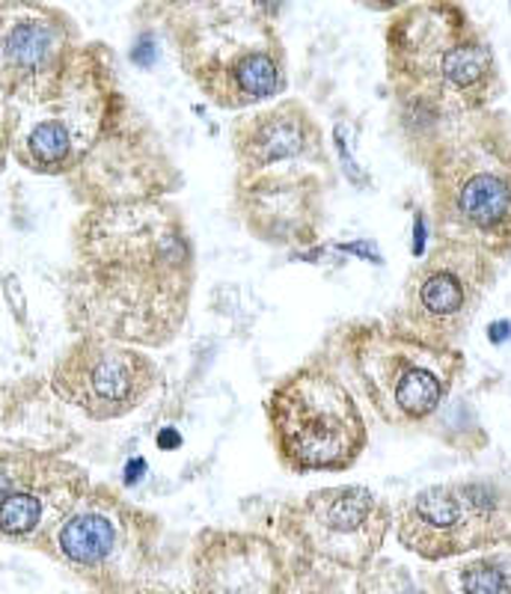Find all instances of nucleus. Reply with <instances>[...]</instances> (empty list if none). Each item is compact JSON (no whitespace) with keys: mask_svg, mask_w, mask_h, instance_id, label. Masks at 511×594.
<instances>
[{"mask_svg":"<svg viewBox=\"0 0 511 594\" xmlns=\"http://www.w3.org/2000/svg\"><path fill=\"white\" fill-rule=\"evenodd\" d=\"M193 286V238L167 197L87 208L74 226L66 316L78 336L164 348L191 316Z\"/></svg>","mask_w":511,"mask_h":594,"instance_id":"1","label":"nucleus"},{"mask_svg":"<svg viewBox=\"0 0 511 594\" xmlns=\"http://www.w3.org/2000/svg\"><path fill=\"white\" fill-rule=\"evenodd\" d=\"M443 238L511 253V135L488 110L447 122L425 155Z\"/></svg>","mask_w":511,"mask_h":594,"instance_id":"5","label":"nucleus"},{"mask_svg":"<svg viewBox=\"0 0 511 594\" xmlns=\"http://www.w3.org/2000/svg\"><path fill=\"white\" fill-rule=\"evenodd\" d=\"M387 78L408 119L438 131L488 110L500 92L497 57L455 0H417L387 24Z\"/></svg>","mask_w":511,"mask_h":594,"instance_id":"4","label":"nucleus"},{"mask_svg":"<svg viewBox=\"0 0 511 594\" xmlns=\"http://www.w3.org/2000/svg\"><path fill=\"white\" fill-rule=\"evenodd\" d=\"M131 101L119 87L113 57L83 42L60 90L42 105L19 108L12 158L37 176H74L122 122Z\"/></svg>","mask_w":511,"mask_h":594,"instance_id":"7","label":"nucleus"},{"mask_svg":"<svg viewBox=\"0 0 511 594\" xmlns=\"http://www.w3.org/2000/svg\"><path fill=\"white\" fill-rule=\"evenodd\" d=\"M298 556L259 535H202L193 583L182 594H292Z\"/></svg>","mask_w":511,"mask_h":594,"instance_id":"16","label":"nucleus"},{"mask_svg":"<svg viewBox=\"0 0 511 594\" xmlns=\"http://www.w3.org/2000/svg\"><path fill=\"white\" fill-rule=\"evenodd\" d=\"M491 279V253L461 238H443L408 277L395 325L429 343L452 345L482 307Z\"/></svg>","mask_w":511,"mask_h":594,"instance_id":"14","label":"nucleus"},{"mask_svg":"<svg viewBox=\"0 0 511 594\" xmlns=\"http://www.w3.org/2000/svg\"><path fill=\"white\" fill-rule=\"evenodd\" d=\"M395 535L425 562H449L511 535V496L488 482L431 485L399 505Z\"/></svg>","mask_w":511,"mask_h":594,"instance_id":"9","label":"nucleus"},{"mask_svg":"<svg viewBox=\"0 0 511 594\" xmlns=\"http://www.w3.org/2000/svg\"><path fill=\"white\" fill-rule=\"evenodd\" d=\"M232 197L238 215L265 244H310L324 224L330 190L328 137L298 99H277L232 119Z\"/></svg>","mask_w":511,"mask_h":594,"instance_id":"2","label":"nucleus"},{"mask_svg":"<svg viewBox=\"0 0 511 594\" xmlns=\"http://www.w3.org/2000/svg\"><path fill=\"white\" fill-rule=\"evenodd\" d=\"M16 128H19V108L12 101L0 99V172L12 158V140H16Z\"/></svg>","mask_w":511,"mask_h":594,"instance_id":"18","label":"nucleus"},{"mask_svg":"<svg viewBox=\"0 0 511 594\" xmlns=\"http://www.w3.org/2000/svg\"><path fill=\"white\" fill-rule=\"evenodd\" d=\"M265 416L277 461L298 476L351 469L369 443L354 389L319 357L277 380Z\"/></svg>","mask_w":511,"mask_h":594,"instance_id":"8","label":"nucleus"},{"mask_svg":"<svg viewBox=\"0 0 511 594\" xmlns=\"http://www.w3.org/2000/svg\"><path fill=\"white\" fill-rule=\"evenodd\" d=\"M161 523L108 487L83 491L51 529L57 556L81 574L131 580L156 553Z\"/></svg>","mask_w":511,"mask_h":594,"instance_id":"13","label":"nucleus"},{"mask_svg":"<svg viewBox=\"0 0 511 594\" xmlns=\"http://www.w3.org/2000/svg\"><path fill=\"white\" fill-rule=\"evenodd\" d=\"M182 72L220 110L241 113L289 87L277 30L283 0H158Z\"/></svg>","mask_w":511,"mask_h":594,"instance_id":"3","label":"nucleus"},{"mask_svg":"<svg viewBox=\"0 0 511 594\" xmlns=\"http://www.w3.org/2000/svg\"><path fill=\"white\" fill-rule=\"evenodd\" d=\"M390 526V505L363 485L321 487L280 514V535L289 547L339 571H363Z\"/></svg>","mask_w":511,"mask_h":594,"instance_id":"10","label":"nucleus"},{"mask_svg":"<svg viewBox=\"0 0 511 594\" xmlns=\"http://www.w3.org/2000/svg\"><path fill=\"white\" fill-rule=\"evenodd\" d=\"M357 3H363L365 10H374V12H399V10H404V7L417 3V0H357Z\"/></svg>","mask_w":511,"mask_h":594,"instance_id":"19","label":"nucleus"},{"mask_svg":"<svg viewBox=\"0 0 511 594\" xmlns=\"http://www.w3.org/2000/svg\"><path fill=\"white\" fill-rule=\"evenodd\" d=\"M87 487V473L54 452L0 443V538L30 541L51 532Z\"/></svg>","mask_w":511,"mask_h":594,"instance_id":"15","label":"nucleus"},{"mask_svg":"<svg viewBox=\"0 0 511 594\" xmlns=\"http://www.w3.org/2000/svg\"><path fill=\"white\" fill-rule=\"evenodd\" d=\"M449 562L434 594H511V535Z\"/></svg>","mask_w":511,"mask_h":594,"instance_id":"17","label":"nucleus"},{"mask_svg":"<svg viewBox=\"0 0 511 594\" xmlns=\"http://www.w3.org/2000/svg\"><path fill=\"white\" fill-rule=\"evenodd\" d=\"M81 46L74 19L54 3L0 0V99L16 108L48 101Z\"/></svg>","mask_w":511,"mask_h":594,"instance_id":"12","label":"nucleus"},{"mask_svg":"<svg viewBox=\"0 0 511 594\" xmlns=\"http://www.w3.org/2000/svg\"><path fill=\"white\" fill-rule=\"evenodd\" d=\"M42 3H51V0H42Z\"/></svg>","mask_w":511,"mask_h":594,"instance_id":"20","label":"nucleus"},{"mask_svg":"<svg viewBox=\"0 0 511 594\" xmlns=\"http://www.w3.org/2000/svg\"><path fill=\"white\" fill-rule=\"evenodd\" d=\"M51 389L92 423H113L156 398L161 369L147 348L104 336H78L54 363Z\"/></svg>","mask_w":511,"mask_h":594,"instance_id":"11","label":"nucleus"},{"mask_svg":"<svg viewBox=\"0 0 511 594\" xmlns=\"http://www.w3.org/2000/svg\"><path fill=\"white\" fill-rule=\"evenodd\" d=\"M348 387L395 428L425 425L447 402L464 357L387 321H348L328 339Z\"/></svg>","mask_w":511,"mask_h":594,"instance_id":"6","label":"nucleus"}]
</instances>
